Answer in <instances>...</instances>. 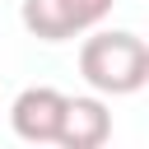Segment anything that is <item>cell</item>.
I'll use <instances>...</instances> for the list:
<instances>
[{"label":"cell","mask_w":149,"mask_h":149,"mask_svg":"<svg viewBox=\"0 0 149 149\" xmlns=\"http://www.w3.org/2000/svg\"><path fill=\"white\" fill-rule=\"evenodd\" d=\"M61 112H65V93L51 88V84H33V88H23V93L14 98L9 126H14V135L28 140V144H56V135H61Z\"/></svg>","instance_id":"3957f363"},{"label":"cell","mask_w":149,"mask_h":149,"mask_svg":"<svg viewBox=\"0 0 149 149\" xmlns=\"http://www.w3.org/2000/svg\"><path fill=\"white\" fill-rule=\"evenodd\" d=\"M79 74L93 93L102 98H126V93H140L149 84V47L144 37L135 33H121V28H107V33H93L84 37L79 47Z\"/></svg>","instance_id":"6da1fadb"},{"label":"cell","mask_w":149,"mask_h":149,"mask_svg":"<svg viewBox=\"0 0 149 149\" xmlns=\"http://www.w3.org/2000/svg\"><path fill=\"white\" fill-rule=\"evenodd\" d=\"M107 135H112V112L102 98H65L61 135H56L61 149H98L107 144Z\"/></svg>","instance_id":"277c9868"},{"label":"cell","mask_w":149,"mask_h":149,"mask_svg":"<svg viewBox=\"0 0 149 149\" xmlns=\"http://www.w3.org/2000/svg\"><path fill=\"white\" fill-rule=\"evenodd\" d=\"M112 5L116 0H23L19 19L42 42H70V37L98 28L112 14Z\"/></svg>","instance_id":"7a4b0ae2"}]
</instances>
